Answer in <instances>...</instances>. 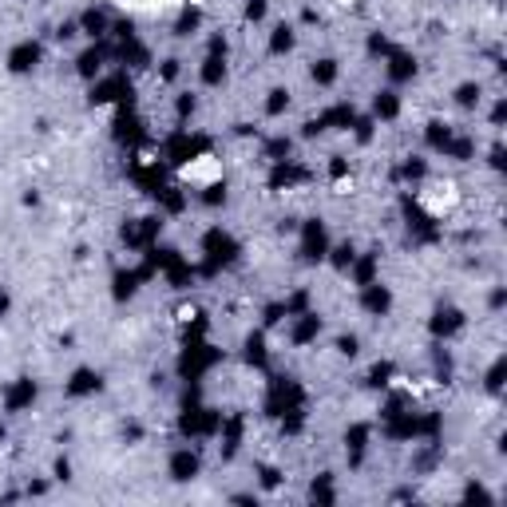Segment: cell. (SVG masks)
Returning <instances> with one entry per match:
<instances>
[{"instance_id":"obj_1","label":"cell","mask_w":507,"mask_h":507,"mask_svg":"<svg viewBox=\"0 0 507 507\" xmlns=\"http://www.w3.org/2000/svg\"><path fill=\"white\" fill-rule=\"evenodd\" d=\"M464 325H468V317L448 305V310H436V317L428 321V329H432V337H444V341H448V337H456Z\"/></svg>"},{"instance_id":"obj_2","label":"cell","mask_w":507,"mask_h":507,"mask_svg":"<svg viewBox=\"0 0 507 507\" xmlns=\"http://www.w3.org/2000/svg\"><path fill=\"white\" fill-rule=\"evenodd\" d=\"M361 305L369 313H388V305H393V294H388V285H381V282H372V285H361Z\"/></svg>"},{"instance_id":"obj_3","label":"cell","mask_w":507,"mask_h":507,"mask_svg":"<svg viewBox=\"0 0 507 507\" xmlns=\"http://www.w3.org/2000/svg\"><path fill=\"white\" fill-rule=\"evenodd\" d=\"M171 476L174 480H195L198 476V456L190 452V448H179L171 456Z\"/></svg>"},{"instance_id":"obj_4","label":"cell","mask_w":507,"mask_h":507,"mask_svg":"<svg viewBox=\"0 0 507 507\" xmlns=\"http://www.w3.org/2000/svg\"><path fill=\"white\" fill-rule=\"evenodd\" d=\"M412 75H416V56L396 52L393 60H388V80H393V84H404V80H412Z\"/></svg>"},{"instance_id":"obj_5","label":"cell","mask_w":507,"mask_h":507,"mask_svg":"<svg viewBox=\"0 0 507 507\" xmlns=\"http://www.w3.org/2000/svg\"><path fill=\"white\" fill-rule=\"evenodd\" d=\"M96 388H99V372H91V369H75L63 393H68V396H87V393H96Z\"/></svg>"},{"instance_id":"obj_6","label":"cell","mask_w":507,"mask_h":507,"mask_svg":"<svg viewBox=\"0 0 507 507\" xmlns=\"http://www.w3.org/2000/svg\"><path fill=\"white\" fill-rule=\"evenodd\" d=\"M372 112L381 115V119H396V112H400V96H396V91H377Z\"/></svg>"},{"instance_id":"obj_7","label":"cell","mask_w":507,"mask_h":507,"mask_svg":"<svg viewBox=\"0 0 507 507\" xmlns=\"http://www.w3.org/2000/svg\"><path fill=\"white\" fill-rule=\"evenodd\" d=\"M480 96H483V87L471 84V80H468V84H460L456 91H452V99H456L460 107H480Z\"/></svg>"},{"instance_id":"obj_8","label":"cell","mask_w":507,"mask_h":507,"mask_svg":"<svg viewBox=\"0 0 507 507\" xmlns=\"http://www.w3.org/2000/svg\"><path fill=\"white\" fill-rule=\"evenodd\" d=\"M289 48H294V28L278 24V28H273V36H270V52H273V56H282V52H289Z\"/></svg>"},{"instance_id":"obj_9","label":"cell","mask_w":507,"mask_h":507,"mask_svg":"<svg viewBox=\"0 0 507 507\" xmlns=\"http://www.w3.org/2000/svg\"><path fill=\"white\" fill-rule=\"evenodd\" d=\"M353 258H357V246H353V242H337V246H333V266H337V270H349Z\"/></svg>"},{"instance_id":"obj_10","label":"cell","mask_w":507,"mask_h":507,"mask_svg":"<svg viewBox=\"0 0 507 507\" xmlns=\"http://www.w3.org/2000/svg\"><path fill=\"white\" fill-rule=\"evenodd\" d=\"M285 107H289V91H270V99H266V115H282Z\"/></svg>"},{"instance_id":"obj_11","label":"cell","mask_w":507,"mask_h":507,"mask_svg":"<svg viewBox=\"0 0 507 507\" xmlns=\"http://www.w3.org/2000/svg\"><path fill=\"white\" fill-rule=\"evenodd\" d=\"M487 305H492V310H495V313H499V310H504V289H499V285H495V289H492V294H487Z\"/></svg>"}]
</instances>
